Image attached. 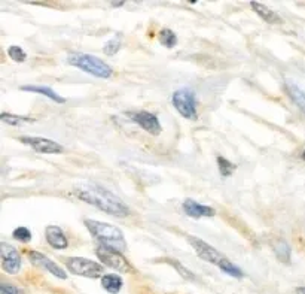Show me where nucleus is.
I'll return each mask as SVG.
<instances>
[{"mask_svg":"<svg viewBox=\"0 0 305 294\" xmlns=\"http://www.w3.org/2000/svg\"><path fill=\"white\" fill-rule=\"evenodd\" d=\"M73 193L79 200L88 205H93L97 209L109 215L118 216V218H127L131 214V209L122 199H119L112 191L106 190L104 187L94 186V184H82V186L76 187Z\"/></svg>","mask_w":305,"mask_h":294,"instance_id":"nucleus-1","label":"nucleus"},{"mask_svg":"<svg viewBox=\"0 0 305 294\" xmlns=\"http://www.w3.org/2000/svg\"><path fill=\"white\" fill-rule=\"evenodd\" d=\"M188 242L192 245V248L197 251L200 259H203V260H206L211 265H216L226 275L234 276V278H243L244 276L243 270L238 266H235L230 259H226L220 251H217L216 248H213L211 245H209L203 239H198L195 236H189Z\"/></svg>","mask_w":305,"mask_h":294,"instance_id":"nucleus-2","label":"nucleus"},{"mask_svg":"<svg viewBox=\"0 0 305 294\" xmlns=\"http://www.w3.org/2000/svg\"><path fill=\"white\" fill-rule=\"evenodd\" d=\"M85 226H87L88 232L97 241H100V243L112 246V248L121 251V252H124L127 249L125 236H124L122 230L118 229L117 226L101 223V221H95V219H85Z\"/></svg>","mask_w":305,"mask_h":294,"instance_id":"nucleus-3","label":"nucleus"},{"mask_svg":"<svg viewBox=\"0 0 305 294\" xmlns=\"http://www.w3.org/2000/svg\"><path fill=\"white\" fill-rule=\"evenodd\" d=\"M67 63L70 66L78 67L90 75L95 77V78H110L113 75L112 67L104 63L101 58L91 55V54H85V53H70L67 55Z\"/></svg>","mask_w":305,"mask_h":294,"instance_id":"nucleus-4","label":"nucleus"},{"mask_svg":"<svg viewBox=\"0 0 305 294\" xmlns=\"http://www.w3.org/2000/svg\"><path fill=\"white\" fill-rule=\"evenodd\" d=\"M95 254L98 257V260L110 269H115V270L122 272V273H130L133 270L130 262L125 259L124 254L121 251L115 249V248L100 243L95 249Z\"/></svg>","mask_w":305,"mask_h":294,"instance_id":"nucleus-5","label":"nucleus"},{"mask_svg":"<svg viewBox=\"0 0 305 294\" xmlns=\"http://www.w3.org/2000/svg\"><path fill=\"white\" fill-rule=\"evenodd\" d=\"M171 103L176 111L188 120H197V96L194 90L180 88L173 93Z\"/></svg>","mask_w":305,"mask_h":294,"instance_id":"nucleus-6","label":"nucleus"},{"mask_svg":"<svg viewBox=\"0 0 305 294\" xmlns=\"http://www.w3.org/2000/svg\"><path fill=\"white\" fill-rule=\"evenodd\" d=\"M66 265L73 275H79L91 279H95L103 275V266L100 263H95L90 259H84V257H71V259L66 262Z\"/></svg>","mask_w":305,"mask_h":294,"instance_id":"nucleus-7","label":"nucleus"},{"mask_svg":"<svg viewBox=\"0 0 305 294\" xmlns=\"http://www.w3.org/2000/svg\"><path fill=\"white\" fill-rule=\"evenodd\" d=\"M0 257H2V269L9 275H15L21 269V255L18 249L6 242L0 243Z\"/></svg>","mask_w":305,"mask_h":294,"instance_id":"nucleus-8","label":"nucleus"},{"mask_svg":"<svg viewBox=\"0 0 305 294\" xmlns=\"http://www.w3.org/2000/svg\"><path fill=\"white\" fill-rule=\"evenodd\" d=\"M20 142L28 145L30 148H33L34 151L41 154H60L64 151L63 145L51 139L41 137V136H24V137H20Z\"/></svg>","mask_w":305,"mask_h":294,"instance_id":"nucleus-9","label":"nucleus"},{"mask_svg":"<svg viewBox=\"0 0 305 294\" xmlns=\"http://www.w3.org/2000/svg\"><path fill=\"white\" fill-rule=\"evenodd\" d=\"M28 260L33 266H39L45 270H48L49 273H52L54 276L60 278V279H66L67 278V273L64 272L63 267H60L57 263H54L51 259H48V257L39 251H30L28 252Z\"/></svg>","mask_w":305,"mask_h":294,"instance_id":"nucleus-10","label":"nucleus"},{"mask_svg":"<svg viewBox=\"0 0 305 294\" xmlns=\"http://www.w3.org/2000/svg\"><path fill=\"white\" fill-rule=\"evenodd\" d=\"M130 117H131V120H133L137 126H140L143 130H146L147 133L154 134V136L160 134L161 130H163L158 117H157L155 114H152V112H147V111H139V112H131Z\"/></svg>","mask_w":305,"mask_h":294,"instance_id":"nucleus-11","label":"nucleus"},{"mask_svg":"<svg viewBox=\"0 0 305 294\" xmlns=\"http://www.w3.org/2000/svg\"><path fill=\"white\" fill-rule=\"evenodd\" d=\"M183 211L190 218H209V216H214L216 214L211 206L201 205L192 199H186L183 202Z\"/></svg>","mask_w":305,"mask_h":294,"instance_id":"nucleus-12","label":"nucleus"},{"mask_svg":"<svg viewBox=\"0 0 305 294\" xmlns=\"http://www.w3.org/2000/svg\"><path fill=\"white\" fill-rule=\"evenodd\" d=\"M47 241L54 249H66L69 246V241L64 232L58 226H48L47 227Z\"/></svg>","mask_w":305,"mask_h":294,"instance_id":"nucleus-13","label":"nucleus"},{"mask_svg":"<svg viewBox=\"0 0 305 294\" xmlns=\"http://www.w3.org/2000/svg\"><path fill=\"white\" fill-rule=\"evenodd\" d=\"M23 91H30V93H37V94H42L51 100H54L55 103H66V99L61 97L60 94H57L51 87H47V85H23L21 87Z\"/></svg>","mask_w":305,"mask_h":294,"instance_id":"nucleus-14","label":"nucleus"},{"mask_svg":"<svg viewBox=\"0 0 305 294\" xmlns=\"http://www.w3.org/2000/svg\"><path fill=\"white\" fill-rule=\"evenodd\" d=\"M284 87H286V91H287L289 97L292 99V102L305 114V93L296 84H293L290 81H286Z\"/></svg>","mask_w":305,"mask_h":294,"instance_id":"nucleus-15","label":"nucleus"},{"mask_svg":"<svg viewBox=\"0 0 305 294\" xmlns=\"http://www.w3.org/2000/svg\"><path fill=\"white\" fill-rule=\"evenodd\" d=\"M122 285H124V281H122V278H121L119 275L107 273V275H103V276H101V287H103L106 291L112 293V294L119 293L121 288H122Z\"/></svg>","mask_w":305,"mask_h":294,"instance_id":"nucleus-16","label":"nucleus"},{"mask_svg":"<svg viewBox=\"0 0 305 294\" xmlns=\"http://www.w3.org/2000/svg\"><path fill=\"white\" fill-rule=\"evenodd\" d=\"M250 6H252L253 11H255L262 20H265L266 23H270V24L280 23V17H279L274 11H271L268 6H265V5H262V3H259V2H250Z\"/></svg>","mask_w":305,"mask_h":294,"instance_id":"nucleus-17","label":"nucleus"},{"mask_svg":"<svg viewBox=\"0 0 305 294\" xmlns=\"http://www.w3.org/2000/svg\"><path fill=\"white\" fill-rule=\"evenodd\" d=\"M274 252L277 255V259L283 263L290 262V246L287 245L286 241H279L274 243Z\"/></svg>","mask_w":305,"mask_h":294,"instance_id":"nucleus-18","label":"nucleus"},{"mask_svg":"<svg viewBox=\"0 0 305 294\" xmlns=\"http://www.w3.org/2000/svg\"><path fill=\"white\" fill-rule=\"evenodd\" d=\"M0 120H2L5 124H9V126H20V124H24V123H33L34 121L30 117L15 115V114H8V112H3L2 115H0Z\"/></svg>","mask_w":305,"mask_h":294,"instance_id":"nucleus-19","label":"nucleus"},{"mask_svg":"<svg viewBox=\"0 0 305 294\" xmlns=\"http://www.w3.org/2000/svg\"><path fill=\"white\" fill-rule=\"evenodd\" d=\"M160 42L167 47V48H173L176 44H177V36L174 34V31H171L170 28H163L160 31V36H158Z\"/></svg>","mask_w":305,"mask_h":294,"instance_id":"nucleus-20","label":"nucleus"},{"mask_svg":"<svg viewBox=\"0 0 305 294\" xmlns=\"http://www.w3.org/2000/svg\"><path fill=\"white\" fill-rule=\"evenodd\" d=\"M217 166H219V172H220L222 176H230V175H233L234 170L237 169V166H235L234 163H231L228 159L220 157V156L217 157Z\"/></svg>","mask_w":305,"mask_h":294,"instance_id":"nucleus-21","label":"nucleus"},{"mask_svg":"<svg viewBox=\"0 0 305 294\" xmlns=\"http://www.w3.org/2000/svg\"><path fill=\"white\" fill-rule=\"evenodd\" d=\"M14 239L23 243H28L31 241V232L27 227H17L12 233Z\"/></svg>","mask_w":305,"mask_h":294,"instance_id":"nucleus-22","label":"nucleus"},{"mask_svg":"<svg viewBox=\"0 0 305 294\" xmlns=\"http://www.w3.org/2000/svg\"><path fill=\"white\" fill-rule=\"evenodd\" d=\"M8 55H9L14 61H17V63H23V61L27 58V54L24 53V50L20 48V47H17V45L8 48Z\"/></svg>","mask_w":305,"mask_h":294,"instance_id":"nucleus-23","label":"nucleus"},{"mask_svg":"<svg viewBox=\"0 0 305 294\" xmlns=\"http://www.w3.org/2000/svg\"><path fill=\"white\" fill-rule=\"evenodd\" d=\"M119 48H121V39L113 38V39H110V41L104 45L103 51H104L107 55H113V54H117V53L119 51Z\"/></svg>","mask_w":305,"mask_h":294,"instance_id":"nucleus-24","label":"nucleus"},{"mask_svg":"<svg viewBox=\"0 0 305 294\" xmlns=\"http://www.w3.org/2000/svg\"><path fill=\"white\" fill-rule=\"evenodd\" d=\"M171 265L174 266V269L177 270V272H180V275L185 278V279H195V275L192 273V272H189L183 265H180V263H177V262H171Z\"/></svg>","mask_w":305,"mask_h":294,"instance_id":"nucleus-25","label":"nucleus"},{"mask_svg":"<svg viewBox=\"0 0 305 294\" xmlns=\"http://www.w3.org/2000/svg\"><path fill=\"white\" fill-rule=\"evenodd\" d=\"M0 294H18V290L12 285L2 284L0 285Z\"/></svg>","mask_w":305,"mask_h":294,"instance_id":"nucleus-26","label":"nucleus"},{"mask_svg":"<svg viewBox=\"0 0 305 294\" xmlns=\"http://www.w3.org/2000/svg\"><path fill=\"white\" fill-rule=\"evenodd\" d=\"M296 294H305V287H299V288H296Z\"/></svg>","mask_w":305,"mask_h":294,"instance_id":"nucleus-27","label":"nucleus"},{"mask_svg":"<svg viewBox=\"0 0 305 294\" xmlns=\"http://www.w3.org/2000/svg\"><path fill=\"white\" fill-rule=\"evenodd\" d=\"M124 3H125V2H112L113 6H122Z\"/></svg>","mask_w":305,"mask_h":294,"instance_id":"nucleus-28","label":"nucleus"},{"mask_svg":"<svg viewBox=\"0 0 305 294\" xmlns=\"http://www.w3.org/2000/svg\"><path fill=\"white\" fill-rule=\"evenodd\" d=\"M302 160H305V150H304V153H302Z\"/></svg>","mask_w":305,"mask_h":294,"instance_id":"nucleus-29","label":"nucleus"}]
</instances>
